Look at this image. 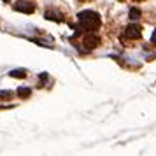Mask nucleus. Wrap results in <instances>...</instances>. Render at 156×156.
I'll return each mask as SVG.
<instances>
[{
    "label": "nucleus",
    "instance_id": "obj_6",
    "mask_svg": "<svg viewBox=\"0 0 156 156\" xmlns=\"http://www.w3.org/2000/svg\"><path fill=\"white\" fill-rule=\"evenodd\" d=\"M18 95H20L21 98H27V97H30V90L28 88H20V90H18Z\"/></svg>",
    "mask_w": 156,
    "mask_h": 156
},
{
    "label": "nucleus",
    "instance_id": "obj_10",
    "mask_svg": "<svg viewBox=\"0 0 156 156\" xmlns=\"http://www.w3.org/2000/svg\"><path fill=\"white\" fill-rule=\"evenodd\" d=\"M153 44L156 46V30H154V34H153Z\"/></svg>",
    "mask_w": 156,
    "mask_h": 156
},
{
    "label": "nucleus",
    "instance_id": "obj_2",
    "mask_svg": "<svg viewBox=\"0 0 156 156\" xmlns=\"http://www.w3.org/2000/svg\"><path fill=\"white\" fill-rule=\"evenodd\" d=\"M98 44H100V39H98V35H95L93 32H88V34L83 37V46H84V49H95Z\"/></svg>",
    "mask_w": 156,
    "mask_h": 156
},
{
    "label": "nucleus",
    "instance_id": "obj_7",
    "mask_svg": "<svg viewBox=\"0 0 156 156\" xmlns=\"http://www.w3.org/2000/svg\"><path fill=\"white\" fill-rule=\"evenodd\" d=\"M130 18H132V20H139V18H140V11L133 7L132 11H130Z\"/></svg>",
    "mask_w": 156,
    "mask_h": 156
},
{
    "label": "nucleus",
    "instance_id": "obj_3",
    "mask_svg": "<svg viewBox=\"0 0 156 156\" xmlns=\"http://www.w3.org/2000/svg\"><path fill=\"white\" fill-rule=\"evenodd\" d=\"M14 7H16V11H20V12H27V14H30V12L35 11L34 2H30V0H18Z\"/></svg>",
    "mask_w": 156,
    "mask_h": 156
},
{
    "label": "nucleus",
    "instance_id": "obj_11",
    "mask_svg": "<svg viewBox=\"0 0 156 156\" xmlns=\"http://www.w3.org/2000/svg\"><path fill=\"white\" fill-rule=\"evenodd\" d=\"M4 2H9V0H4Z\"/></svg>",
    "mask_w": 156,
    "mask_h": 156
},
{
    "label": "nucleus",
    "instance_id": "obj_1",
    "mask_svg": "<svg viewBox=\"0 0 156 156\" xmlns=\"http://www.w3.org/2000/svg\"><path fill=\"white\" fill-rule=\"evenodd\" d=\"M100 27V16L93 11H83L79 12V28L95 32Z\"/></svg>",
    "mask_w": 156,
    "mask_h": 156
},
{
    "label": "nucleus",
    "instance_id": "obj_9",
    "mask_svg": "<svg viewBox=\"0 0 156 156\" xmlns=\"http://www.w3.org/2000/svg\"><path fill=\"white\" fill-rule=\"evenodd\" d=\"M11 97H12L11 91H0V98H11Z\"/></svg>",
    "mask_w": 156,
    "mask_h": 156
},
{
    "label": "nucleus",
    "instance_id": "obj_5",
    "mask_svg": "<svg viewBox=\"0 0 156 156\" xmlns=\"http://www.w3.org/2000/svg\"><path fill=\"white\" fill-rule=\"evenodd\" d=\"M46 18H48V20H55V21H62V14L53 12V11H48V12H46Z\"/></svg>",
    "mask_w": 156,
    "mask_h": 156
},
{
    "label": "nucleus",
    "instance_id": "obj_8",
    "mask_svg": "<svg viewBox=\"0 0 156 156\" xmlns=\"http://www.w3.org/2000/svg\"><path fill=\"white\" fill-rule=\"evenodd\" d=\"M11 76H12V77H25V70H12Z\"/></svg>",
    "mask_w": 156,
    "mask_h": 156
},
{
    "label": "nucleus",
    "instance_id": "obj_4",
    "mask_svg": "<svg viewBox=\"0 0 156 156\" xmlns=\"http://www.w3.org/2000/svg\"><path fill=\"white\" fill-rule=\"evenodd\" d=\"M125 37L128 39H140L142 37V30L139 25H128L125 28Z\"/></svg>",
    "mask_w": 156,
    "mask_h": 156
}]
</instances>
